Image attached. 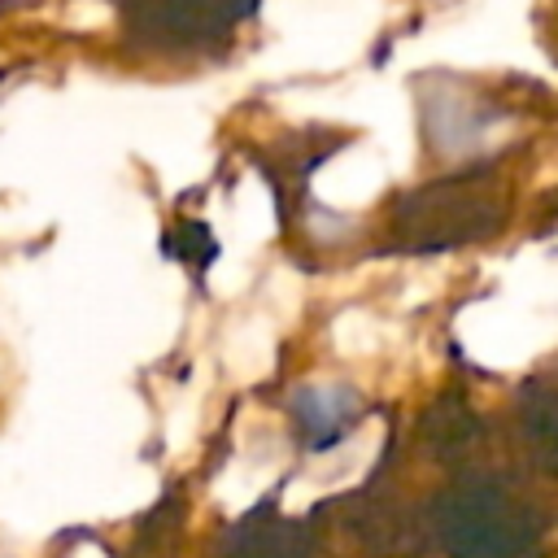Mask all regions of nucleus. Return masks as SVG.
Instances as JSON below:
<instances>
[{"mask_svg": "<svg viewBox=\"0 0 558 558\" xmlns=\"http://www.w3.org/2000/svg\"><path fill=\"white\" fill-rule=\"evenodd\" d=\"M440 532L458 558H527L532 549V527L523 510L484 484L462 488L445 501Z\"/></svg>", "mask_w": 558, "mask_h": 558, "instance_id": "nucleus-1", "label": "nucleus"}]
</instances>
